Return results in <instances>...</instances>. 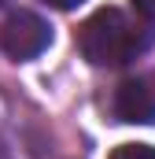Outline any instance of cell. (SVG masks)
<instances>
[{
	"mask_svg": "<svg viewBox=\"0 0 155 159\" xmlns=\"http://www.w3.org/2000/svg\"><path fill=\"white\" fill-rule=\"evenodd\" d=\"M52 44V26L33 11H11L0 26V48L11 59H33Z\"/></svg>",
	"mask_w": 155,
	"mask_h": 159,
	"instance_id": "obj_2",
	"label": "cell"
},
{
	"mask_svg": "<svg viewBox=\"0 0 155 159\" xmlns=\"http://www.w3.org/2000/svg\"><path fill=\"white\" fill-rule=\"evenodd\" d=\"M133 7H137L148 22H155V0H133Z\"/></svg>",
	"mask_w": 155,
	"mask_h": 159,
	"instance_id": "obj_5",
	"label": "cell"
},
{
	"mask_svg": "<svg viewBox=\"0 0 155 159\" xmlns=\"http://www.w3.org/2000/svg\"><path fill=\"white\" fill-rule=\"evenodd\" d=\"M44 4H52V7H59V11H70V7L81 4V0H44Z\"/></svg>",
	"mask_w": 155,
	"mask_h": 159,
	"instance_id": "obj_6",
	"label": "cell"
},
{
	"mask_svg": "<svg viewBox=\"0 0 155 159\" xmlns=\"http://www.w3.org/2000/svg\"><path fill=\"white\" fill-rule=\"evenodd\" d=\"M111 159H155V148L152 144H118Z\"/></svg>",
	"mask_w": 155,
	"mask_h": 159,
	"instance_id": "obj_4",
	"label": "cell"
},
{
	"mask_svg": "<svg viewBox=\"0 0 155 159\" xmlns=\"http://www.w3.org/2000/svg\"><path fill=\"white\" fill-rule=\"evenodd\" d=\"M152 44V30L122 7H100L78 30V48L92 67H129Z\"/></svg>",
	"mask_w": 155,
	"mask_h": 159,
	"instance_id": "obj_1",
	"label": "cell"
},
{
	"mask_svg": "<svg viewBox=\"0 0 155 159\" xmlns=\"http://www.w3.org/2000/svg\"><path fill=\"white\" fill-rule=\"evenodd\" d=\"M115 115L122 122H155V78H126L115 93Z\"/></svg>",
	"mask_w": 155,
	"mask_h": 159,
	"instance_id": "obj_3",
	"label": "cell"
},
{
	"mask_svg": "<svg viewBox=\"0 0 155 159\" xmlns=\"http://www.w3.org/2000/svg\"><path fill=\"white\" fill-rule=\"evenodd\" d=\"M0 4H4V0H0Z\"/></svg>",
	"mask_w": 155,
	"mask_h": 159,
	"instance_id": "obj_7",
	"label": "cell"
}]
</instances>
